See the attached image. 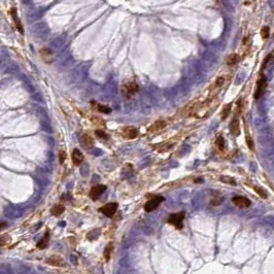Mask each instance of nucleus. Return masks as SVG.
<instances>
[{
    "mask_svg": "<svg viewBox=\"0 0 274 274\" xmlns=\"http://www.w3.org/2000/svg\"><path fill=\"white\" fill-rule=\"evenodd\" d=\"M105 190H106V187L103 186V184H98V186L93 187L91 189V191H90V197H91V199L97 200L104 193V191H105Z\"/></svg>",
    "mask_w": 274,
    "mask_h": 274,
    "instance_id": "nucleus-6",
    "label": "nucleus"
},
{
    "mask_svg": "<svg viewBox=\"0 0 274 274\" xmlns=\"http://www.w3.org/2000/svg\"><path fill=\"white\" fill-rule=\"evenodd\" d=\"M261 36L263 39H267L268 36H269V27L264 26L261 30Z\"/></svg>",
    "mask_w": 274,
    "mask_h": 274,
    "instance_id": "nucleus-24",
    "label": "nucleus"
},
{
    "mask_svg": "<svg viewBox=\"0 0 274 274\" xmlns=\"http://www.w3.org/2000/svg\"><path fill=\"white\" fill-rule=\"evenodd\" d=\"M225 82H226V78H225V76H221V78H218L217 79V82H215V85H214V87L215 88H221V86H223L224 84H225Z\"/></svg>",
    "mask_w": 274,
    "mask_h": 274,
    "instance_id": "nucleus-26",
    "label": "nucleus"
},
{
    "mask_svg": "<svg viewBox=\"0 0 274 274\" xmlns=\"http://www.w3.org/2000/svg\"><path fill=\"white\" fill-rule=\"evenodd\" d=\"M221 180L223 181V183H228V184H232V186H236V181L234 178L230 177V176H221Z\"/></svg>",
    "mask_w": 274,
    "mask_h": 274,
    "instance_id": "nucleus-22",
    "label": "nucleus"
},
{
    "mask_svg": "<svg viewBox=\"0 0 274 274\" xmlns=\"http://www.w3.org/2000/svg\"><path fill=\"white\" fill-rule=\"evenodd\" d=\"M96 135L99 138H102V139H108V135H107L105 132L102 130H97L96 131Z\"/></svg>",
    "mask_w": 274,
    "mask_h": 274,
    "instance_id": "nucleus-28",
    "label": "nucleus"
},
{
    "mask_svg": "<svg viewBox=\"0 0 274 274\" xmlns=\"http://www.w3.org/2000/svg\"><path fill=\"white\" fill-rule=\"evenodd\" d=\"M246 142H247V145L251 150L254 149V143H252V140L251 138H249L248 136H246Z\"/></svg>",
    "mask_w": 274,
    "mask_h": 274,
    "instance_id": "nucleus-30",
    "label": "nucleus"
},
{
    "mask_svg": "<svg viewBox=\"0 0 274 274\" xmlns=\"http://www.w3.org/2000/svg\"><path fill=\"white\" fill-rule=\"evenodd\" d=\"M81 143L85 149H91L94 144V141L89 134H82L81 136Z\"/></svg>",
    "mask_w": 274,
    "mask_h": 274,
    "instance_id": "nucleus-11",
    "label": "nucleus"
},
{
    "mask_svg": "<svg viewBox=\"0 0 274 274\" xmlns=\"http://www.w3.org/2000/svg\"><path fill=\"white\" fill-rule=\"evenodd\" d=\"M238 61H239V56H238V55L232 54V55H230V56L227 58L226 62H227V64L229 66H233V65H235V64L238 62Z\"/></svg>",
    "mask_w": 274,
    "mask_h": 274,
    "instance_id": "nucleus-18",
    "label": "nucleus"
},
{
    "mask_svg": "<svg viewBox=\"0 0 274 274\" xmlns=\"http://www.w3.org/2000/svg\"><path fill=\"white\" fill-rule=\"evenodd\" d=\"M217 146L218 147L220 150H224L225 147H226V143H225V139L223 136H218L217 138Z\"/></svg>",
    "mask_w": 274,
    "mask_h": 274,
    "instance_id": "nucleus-21",
    "label": "nucleus"
},
{
    "mask_svg": "<svg viewBox=\"0 0 274 274\" xmlns=\"http://www.w3.org/2000/svg\"><path fill=\"white\" fill-rule=\"evenodd\" d=\"M116 209H118V203H107L99 209V211L102 212L105 217H112L116 212Z\"/></svg>",
    "mask_w": 274,
    "mask_h": 274,
    "instance_id": "nucleus-3",
    "label": "nucleus"
},
{
    "mask_svg": "<svg viewBox=\"0 0 274 274\" xmlns=\"http://www.w3.org/2000/svg\"><path fill=\"white\" fill-rule=\"evenodd\" d=\"M230 131L233 136H239L240 134V124L237 119H234L230 124Z\"/></svg>",
    "mask_w": 274,
    "mask_h": 274,
    "instance_id": "nucleus-13",
    "label": "nucleus"
},
{
    "mask_svg": "<svg viewBox=\"0 0 274 274\" xmlns=\"http://www.w3.org/2000/svg\"><path fill=\"white\" fill-rule=\"evenodd\" d=\"M138 91V85L136 82H128V84L124 85L122 87V92L125 96H132L133 94H135Z\"/></svg>",
    "mask_w": 274,
    "mask_h": 274,
    "instance_id": "nucleus-4",
    "label": "nucleus"
},
{
    "mask_svg": "<svg viewBox=\"0 0 274 274\" xmlns=\"http://www.w3.org/2000/svg\"><path fill=\"white\" fill-rule=\"evenodd\" d=\"M71 158H72L73 164H74L75 166H79L82 163V161H84V155H82V153L78 149L73 150Z\"/></svg>",
    "mask_w": 274,
    "mask_h": 274,
    "instance_id": "nucleus-10",
    "label": "nucleus"
},
{
    "mask_svg": "<svg viewBox=\"0 0 274 274\" xmlns=\"http://www.w3.org/2000/svg\"><path fill=\"white\" fill-rule=\"evenodd\" d=\"M4 226H5V224H2V226H0V230H1V229H2V228H3Z\"/></svg>",
    "mask_w": 274,
    "mask_h": 274,
    "instance_id": "nucleus-31",
    "label": "nucleus"
},
{
    "mask_svg": "<svg viewBox=\"0 0 274 274\" xmlns=\"http://www.w3.org/2000/svg\"><path fill=\"white\" fill-rule=\"evenodd\" d=\"M224 201V197L220 193H213V196L210 200V205L212 206H218L221 205Z\"/></svg>",
    "mask_w": 274,
    "mask_h": 274,
    "instance_id": "nucleus-15",
    "label": "nucleus"
},
{
    "mask_svg": "<svg viewBox=\"0 0 274 274\" xmlns=\"http://www.w3.org/2000/svg\"><path fill=\"white\" fill-rule=\"evenodd\" d=\"M48 239H50V234H48V232H47V234H45V236L42 239H40L37 243V247L40 248V249H44L48 246Z\"/></svg>",
    "mask_w": 274,
    "mask_h": 274,
    "instance_id": "nucleus-16",
    "label": "nucleus"
},
{
    "mask_svg": "<svg viewBox=\"0 0 274 274\" xmlns=\"http://www.w3.org/2000/svg\"><path fill=\"white\" fill-rule=\"evenodd\" d=\"M65 159H66V153H65V150H60L59 152V161H60V163L61 164H63L64 163V161H65Z\"/></svg>",
    "mask_w": 274,
    "mask_h": 274,
    "instance_id": "nucleus-29",
    "label": "nucleus"
},
{
    "mask_svg": "<svg viewBox=\"0 0 274 274\" xmlns=\"http://www.w3.org/2000/svg\"><path fill=\"white\" fill-rule=\"evenodd\" d=\"M64 210H65V208H64L63 205L57 204V205H55L53 208H52V213H53L55 217H59V215H61L63 213Z\"/></svg>",
    "mask_w": 274,
    "mask_h": 274,
    "instance_id": "nucleus-17",
    "label": "nucleus"
},
{
    "mask_svg": "<svg viewBox=\"0 0 274 274\" xmlns=\"http://www.w3.org/2000/svg\"><path fill=\"white\" fill-rule=\"evenodd\" d=\"M97 108L100 112H102V113H109L110 112H112L109 107H107L105 105H98Z\"/></svg>",
    "mask_w": 274,
    "mask_h": 274,
    "instance_id": "nucleus-27",
    "label": "nucleus"
},
{
    "mask_svg": "<svg viewBox=\"0 0 274 274\" xmlns=\"http://www.w3.org/2000/svg\"><path fill=\"white\" fill-rule=\"evenodd\" d=\"M11 17H13V19H14V21H15V24H16L17 29L19 30L21 34H23V33H24L23 26H22V23H21V21H20V19H19V17H18V13H17L16 8H11Z\"/></svg>",
    "mask_w": 274,
    "mask_h": 274,
    "instance_id": "nucleus-14",
    "label": "nucleus"
},
{
    "mask_svg": "<svg viewBox=\"0 0 274 274\" xmlns=\"http://www.w3.org/2000/svg\"><path fill=\"white\" fill-rule=\"evenodd\" d=\"M112 247H113L112 244V243H109V244L105 247V249H104V258H105L106 261H109L110 255H112Z\"/></svg>",
    "mask_w": 274,
    "mask_h": 274,
    "instance_id": "nucleus-20",
    "label": "nucleus"
},
{
    "mask_svg": "<svg viewBox=\"0 0 274 274\" xmlns=\"http://www.w3.org/2000/svg\"><path fill=\"white\" fill-rule=\"evenodd\" d=\"M232 202L234 205H236L237 207H239V208H246V207H249V206H251V201H249L247 198L242 197V196L234 197V198L232 199Z\"/></svg>",
    "mask_w": 274,
    "mask_h": 274,
    "instance_id": "nucleus-5",
    "label": "nucleus"
},
{
    "mask_svg": "<svg viewBox=\"0 0 274 274\" xmlns=\"http://www.w3.org/2000/svg\"><path fill=\"white\" fill-rule=\"evenodd\" d=\"M255 192H257V194L258 195H260L262 198H264V199H266L267 197H268V195H267V193L265 192V190H263L262 189V188H258V187H255Z\"/></svg>",
    "mask_w": 274,
    "mask_h": 274,
    "instance_id": "nucleus-25",
    "label": "nucleus"
},
{
    "mask_svg": "<svg viewBox=\"0 0 274 274\" xmlns=\"http://www.w3.org/2000/svg\"><path fill=\"white\" fill-rule=\"evenodd\" d=\"M230 112H231V104H228L227 106H225L224 108H223V110H221V120H225L227 118L228 116H229V113H230Z\"/></svg>",
    "mask_w": 274,
    "mask_h": 274,
    "instance_id": "nucleus-23",
    "label": "nucleus"
},
{
    "mask_svg": "<svg viewBox=\"0 0 274 274\" xmlns=\"http://www.w3.org/2000/svg\"><path fill=\"white\" fill-rule=\"evenodd\" d=\"M122 134L123 136L127 138V139H134L138 135V130L134 127H126L123 129Z\"/></svg>",
    "mask_w": 274,
    "mask_h": 274,
    "instance_id": "nucleus-7",
    "label": "nucleus"
},
{
    "mask_svg": "<svg viewBox=\"0 0 274 274\" xmlns=\"http://www.w3.org/2000/svg\"><path fill=\"white\" fill-rule=\"evenodd\" d=\"M164 200H165L164 197L162 196H157L155 198L149 200V201L145 203V205H144V210L146 212H152L154 210H156V209L158 208V206L161 204Z\"/></svg>",
    "mask_w": 274,
    "mask_h": 274,
    "instance_id": "nucleus-2",
    "label": "nucleus"
},
{
    "mask_svg": "<svg viewBox=\"0 0 274 274\" xmlns=\"http://www.w3.org/2000/svg\"><path fill=\"white\" fill-rule=\"evenodd\" d=\"M184 217H186L184 211H180V212H177V213L171 214L170 217H169L167 221L169 224H171L173 227L176 228V229H181V228H183V223Z\"/></svg>",
    "mask_w": 274,
    "mask_h": 274,
    "instance_id": "nucleus-1",
    "label": "nucleus"
},
{
    "mask_svg": "<svg viewBox=\"0 0 274 274\" xmlns=\"http://www.w3.org/2000/svg\"><path fill=\"white\" fill-rule=\"evenodd\" d=\"M265 88H266V79H265L264 76H262V78L259 79V82H258L257 90H255V99H259V98L263 95Z\"/></svg>",
    "mask_w": 274,
    "mask_h": 274,
    "instance_id": "nucleus-8",
    "label": "nucleus"
},
{
    "mask_svg": "<svg viewBox=\"0 0 274 274\" xmlns=\"http://www.w3.org/2000/svg\"><path fill=\"white\" fill-rule=\"evenodd\" d=\"M39 54H40V56H41V59L44 60L47 64H50L53 62V53H52V51L50 50V48H41L40 52H39Z\"/></svg>",
    "mask_w": 274,
    "mask_h": 274,
    "instance_id": "nucleus-9",
    "label": "nucleus"
},
{
    "mask_svg": "<svg viewBox=\"0 0 274 274\" xmlns=\"http://www.w3.org/2000/svg\"><path fill=\"white\" fill-rule=\"evenodd\" d=\"M165 125H166V123L164 121H158V122H156L155 124H154L152 127L150 128V132L159 131V130H161L162 128H164Z\"/></svg>",
    "mask_w": 274,
    "mask_h": 274,
    "instance_id": "nucleus-19",
    "label": "nucleus"
},
{
    "mask_svg": "<svg viewBox=\"0 0 274 274\" xmlns=\"http://www.w3.org/2000/svg\"><path fill=\"white\" fill-rule=\"evenodd\" d=\"M47 263L52 265V266H56V267H61L64 265V261L63 259L59 257V255H52L47 260Z\"/></svg>",
    "mask_w": 274,
    "mask_h": 274,
    "instance_id": "nucleus-12",
    "label": "nucleus"
}]
</instances>
